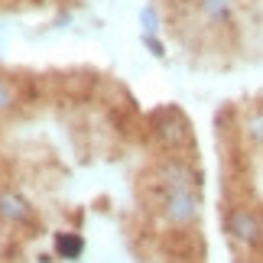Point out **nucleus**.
Returning a JSON list of instances; mask_svg holds the SVG:
<instances>
[{"mask_svg": "<svg viewBox=\"0 0 263 263\" xmlns=\"http://www.w3.org/2000/svg\"><path fill=\"white\" fill-rule=\"evenodd\" d=\"M0 218L13 221V224H26L29 218H33V211H29V205L20 195H13V192H4L0 195Z\"/></svg>", "mask_w": 263, "mask_h": 263, "instance_id": "nucleus-5", "label": "nucleus"}, {"mask_svg": "<svg viewBox=\"0 0 263 263\" xmlns=\"http://www.w3.org/2000/svg\"><path fill=\"white\" fill-rule=\"evenodd\" d=\"M149 124H153V134L163 146L169 149H182L192 143V134H189V120L182 117V110L176 107H163L156 110L153 117H149Z\"/></svg>", "mask_w": 263, "mask_h": 263, "instance_id": "nucleus-1", "label": "nucleus"}, {"mask_svg": "<svg viewBox=\"0 0 263 263\" xmlns=\"http://www.w3.org/2000/svg\"><path fill=\"white\" fill-rule=\"evenodd\" d=\"M163 215L169 224H176V228H185L192 224V221L198 218V198L192 195V192H169L166 201H163Z\"/></svg>", "mask_w": 263, "mask_h": 263, "instance_id": "nucleus-3", "label": "nucleus"}, {"mask_svg": "<svg viewBox=\"0 0 263 263\" xmlns=\"http://www.w3.org/2000/svg\"><path fill=\"white\" fill-rule=\"evenodd\" d=\"M159 179L166 182V189L169 192H192V185H195V176H192V169L185 163H163V169H159Z\"/></svg>", "mask_w": 263, "mask_h": 263, "instance_id": "nucleus-4", "label": "nucleus"}, {"mask_svg": "<svg viewBox=\"0 0 263 263\" xmlns=\"http://www.w3.org/2000/svg\"><path fill=\"white\" fill-rule=\"evenodd\" d=\"M140 23H143L146 36H153V33H156V26H159V20H156V10H153V7H143V13H140Z\"/></svg>", "mask_w": 263, "mask_h": 263, "instance_id": "nucleus-9", "label": "nucleus"}, {"mask_svg": "<svg viewBox=\"0 0 263 263\" xmlns=\"http://www.w3.org/2000/svg\"><path fill=\"white\" fill-rule=\"evenodd\" d=\"M244 130H247V137L254 140L257 146H263V110H254V114L247 117V124H244Z\"/></svg>", "mask_w": 263, "mask_h": 263, "instance_id": "nucleus-8", "label": "nucleus"}, {"mask_svg": "<svg viewBox=\"0 0 263 263\" xmlns=\"http://www.w3.org/2000/svg\"><path fill=\"white\" fill-rule=\"evenodd\" d=\"M13 107V88H10L7 78H0V110H10Z\"/></svg>", "mask_w": 263, "mask_h": 263, "instance_id": "nucleus-10", "label": "nucleus"}, {"mask_svg": "<svg viewBox=\"0 0 263 263\" xmlns=\"http://www.w3.org/2000/svg\"><path fill=\"white\" fill-rule=\"evenodd\" d=\"M146 46H149V49H153V55H163V46H159V43H156V39H153V36H146Z\"/></svg>", "mask_w": 263, "mask_h": 263, "instance_id": "nucleus-11", "label": "nucleus"}, {"mask_svg": "<svg viewBox=\"0 0 263 263\" xmlns=\"http://www.w3.org/2000/svg\"><path fill=\"white\" fill-rule=\"evenodd\" d=\"M55 250L65 260H78V257H82V250H85V244H82V237H75V234H59L55 237Z\"/></svg>", "mask_w": 263, "mask_h": 263, "instance_id": "nucleus-7", "label": "nucleus"}, {"mask_svg": "<svg viewBox=\"0 0 263 263\" xmlns=\"http://www.w3.org/2000/svg\"><path fill=\"white\" fill-rule=\"evenodd\" d=\"M198 7H201V13H205V20H211V23L231 20V10H234L231 0H198Z\"/></svg>", "mask_w": 263, "mask_h": 263, "instance_id": "nucleus-6", "label": "nucleus"}, {"mask_svg": "<svg viewBox=\"0 0 263 263\" xmlns=\"http://www.w3.org/2000/svg\"><path fill=\"white\" fill-rule=\"evenodd\" d=\"M228 234L234 237L240 247H257L260 237H263V224H260V218L254 215V211L234 208L228 215Z\"/></svg>", "mask_w": 263, "mask_h": 263, "instance_id": "nucleus-2", "label": "nucleus"}]
</instances>
